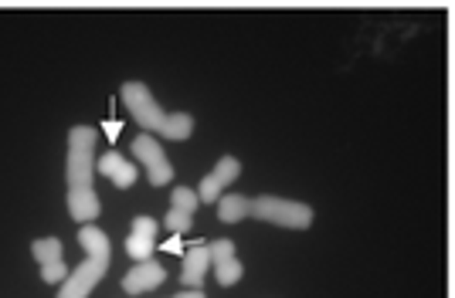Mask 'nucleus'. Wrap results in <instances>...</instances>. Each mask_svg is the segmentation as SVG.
Returning a JSON list of instances; mask_svg holds the SVG:
<instances>
[{
	"label": "nucleus",
	"instance_id": "dca6fc26",
	"mask_svg": "<svg viewBox=\"0 0 455 298\" xmlns=\"http://www.w3.org/2000/svg\"><path fill=\"white\" fill-rule=\"evenodd\" d=\"M160 247H164V251H173V255H177V251H180V241H177V234H171V241L160 244Z\"/></svg>",
	"mask_w": 455,
	"mask_h": 298
},
{
	"label": "nucleus",
	"instance_id": "2eb2a0df",
	"mask_svg": "<svg viewBox=\"0 0 455 298\" xmlns=\"http://www.w3.org/2000/svg\"><path fill=\"white\" fill-rule=\"evenodd\" d=\"M251 217V197L245 193H225V197H218V221L225 224H238Z\"/></svg>",
	"mask_w": 455,
	"mask_h": 298
},
{
	"label": "nucleus",
	"instance_id": "0eeeda50",
	"mask_svg": "<svg viewBox=\"0 0 455 298\" xmlns=\"http://www.w3.org/2000/svg\"><path fill=\"white\" fill-rule=\"evenodd\" d=\"M238 176H242V163H238L235 156H221V160H218V167L211 169L208 176L201 180V193H197V200H201V204H218L221 190L235 184Z\"/></svg>",
	"mask_w": 455,
	"mask_h": 298
},
{
	"label": "nucleus",
	"instance_id": "39448f33",
	"mask_svg": "<svg viewBox=\"0 0 455 298\" xmlns=\"http://www.w3.org/2000/svg\"><path fill=\"white\" fill-rule=\"evenodd\" d=\"M133 156L143 163V169H147V180H150L153 186H167L173 180L171 160H167L164 146H160L153 136H136V139H133Z\"/></svg>",
	"mask_w": 455,
	"mask_h": 298
},
{
	"label": "nucleus",
	"instance_id": "1a4fd4ad",
	"mask_svg": "<svg viewBox=\"0 0 455 298\" xmlns=\"http://www.w3.org/2000/svg\"><path fill=\"white\" fill-rule=\"evenodd\" d=\"M167 278V271H164V264L160 261H136L133 268L123 275V292L126 295H143V292H153V288H160Z\"/></svg>",
	"mask_w": 455,
	"mask_h": 298
},
{
	"label": "nucleus",
	"instance_id": "f3484780",
	"mask_svg": "<svg viewBox=\"0 0 455 298\" xmlns=\"http://www.w3.org/2000/svg\"><path fill=\"white\" fill-rule=\"evenodd\" d=\"M173 298H208L201 288H194V292H180V295H173Z\"/></svg>",
	"mask_w": 455,
	"mask_h": 298
},
{
	"label": "nucleus",
	"instance_id": "ddd939ff",
	"mask_svg": "<svg viewBox=\"0 0 455 298\" xmlns=\"http://www.w3.org/2000/svg\"><path fill=\"white\" fill-rule=\"evenodd\" d=\"M99 173H102L106 180H113L119 190H126V186H133L136 180H140V169H136L133 163H126L116 149H109V153L99 156Z\"/></svg>",
	"mask_w": 455,
	"mask_h": 298
},
{
	"label": "nucleus",
	"instance_id": "20e7f679",
	"mask_svg": "<svg viewBox=\"0 0 455 298\" xmlns=\"http://www.w3.org/2000/svg\"><path fill=\"white\" fill-rule=\"evenodd\" d=\"M95 136H99V132H95L92 126H76V129L68 132V163H65L68 186H92Z\"/></svg>",
	"mask_w": 455,
	"mask_h": 298
},
{
	"label": "nucleus",
	"instance_id": "423d86ee",
	"mask_svg": "<svg viewBox=\"0 0 455 298\" xmlns=\"http://www.w3.org/2000/svg\"><path fill=\"white\" fill-rule=\"evenodd\" d=\"M31 255L41 264V278L48 285H61L68 278V268H65V251H61V241L58 238H44V241L31 244Z\"/></svg>",
	"mask_w": 455,
	"mask_h": 298
},
{
	"label": "nucleus",
	"instance_id": "4468645a",
	"mask_svg": "<svg viewBox=\"0 0 455 298\" xmlns=\"http://www.w3.org/2000/svg\"><path fill=\"white\" fill-rule=\"evenodd\" d=\"M211 271V255H208V244L197 241L194 247L184 251V271H180V281L188 285V288H201V281L204 275Z\"/></svg>",
	"mask_w": 455,
	"mask_h": 298
},
{
	"label": "nucleus",
	"instance_id": "9b49d317",
	"mask_svg": "<svg viewBox=\"0 0 455 298\" xmlns=\"http://www.w3.org/2000/svg\"><path fill=\"white\" fill-rule=\"evenodd\" d=\"M156 231H160V224L153 221V217H136L133 227H130V238H126V251H130V258L133 261L150 258L153 247H156Z\"/></svg>",
	"mask_w": 455,
	"mask_h": 298
},
{
	"label": "nucleus",
	"instance_id": "f8f14e48",
	"mask_svg": "<svg viewBox=\"0 0 455 298\" xmlns=\"http://www.w3.org/2000/svg\"><path fill=\"white\" fill-rule=\"evenodd\" d=\"M68 214H72V221H78V227L92 224L102 214V200H99L95 186H68Z\"/></svg>",
	"mask_w": 455,
	"mask_h": 298
},
{
	"label": "nucleus",
	"instance_id": "6e6552de",
	"mask_svg": "<svg viewBox=\"0 0 455 298\" xmlns=\"http://www.w3.org/2000/svg\"><path fill=\"white\" fill-rule=\"evenodd\" d=\"M197 193L190 186H177L171 193V210H167V231L171 234H188L194 227V214H197Z\"/></svg>",
	"mask_w": 455,
	"mask_h": 298
},
{
	"label": "nucleus",
	"instance_id": "f03ea898",
	"mask_svg": "<svg viewBox=\"0 0 455 298\" xmlns=\"http://www.w3.org/2000/svg\"><path fill=\"white\" fill-rule=\"evenodd\" d=\"M119 95H123L130 115H133L147 132L167 136V139H190V136H194V115H188V112H164L143 82H126V85L119 89Z\"/></svg>",
	"mask_w": 455,
	"mask_h": 298
},
{
	"label": "nucleus",
	"instance_id": "7ed1b4c3",
	"mask_svg": "<svg viewBox=\"0 0 455 298\" xmlns=\"http://www.w3.org/2000/svg\"><path fill=\"white\" fill-rule=\"evenodd\" d=\"M251 217H259V221H266V224H275V227H285V231H309V224H313V207L266 193V197H255V200H251Z\"/></svg>",
	"mask_w": 455,
	"mask_h": 298
},
{
	"label": "nucleus",
	"instance_id": "9d476101",
	"mask_svg": "<svg viewBox=\"0 0 455 298\" xmlns=\"http://www.w3.org/2000/svg\"><path fill=\"white\" fill-rule=\"evenodd\" d=\"M208 255H211V268H214V275L221 285H238L242 275H245V268H242V261L235 258V241H214L208 244Z\"/></svg>",
	"mask_w": 455,
	"mask_h": 298
},
{
	"label": "nucleus",
	"instance_id": "f257e3e1",
	"mask_svg": "<svg viewBox=\"0 0 455 298\" xmlns=\"http://www.w3.org/2000/svg\"><path fill=\"white\" fill-rule=\"evenodd\" d=\"M78 244L85 247V261L76 271H68V278L61 281L58 298H89L92 288L106 278L109 264H113V244L106 238V231H99L95 224H82L78 227Z\"/></svg>",
	"mask_w": 455,
	"mask_h": 298
}]
</instances>
